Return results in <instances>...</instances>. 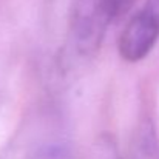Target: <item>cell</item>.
Wrapping results in <instances>:
<instances>
[{
    "label": "cell",
    "mask_w": 159,
    "mask_h": 159,
    "mask_svg": "<svg viewBox=\"0 0 159 159\" xmlns=\"http://www.w3.org/2000/svg\"><path fill=\"white\" fill-rule=\"evenodd\" d=\"M159 39V0H147L122 30L117 51L125 62L136 63L145 59Z\"/></svg>",
    "instance_id": "2"
},
{
    "label": "cell",
    "mask_w": 159,
    "mask_h": 159,
    "mask_svg": "<svg viewBox=\"0 0 159 159\" xmlns=\"http://www.w3.org/2000/svg\"><path fill=\"white\" fill-rule=\"evenodd\" d=\"M134 0H68L65 50L88 59L98 53L110 25L124 16Z\"/></svg>",
    "instance_id": "1"
},
{
    "label": "cell",
    "mask_w": 159,
    "mask_h": 159,
    "mask_svg": "<svg viewBox=\"0 0 159 159\" xmlns=\"http://www.w3.org/2000/svg\"><path fill=\"white\" fill-rule=\"evenodd\" d=\"M6 159H76L71 144L57 133H47L23 142Z\"/></svg>",
    "instance_id": "3"
}]
</instances>
